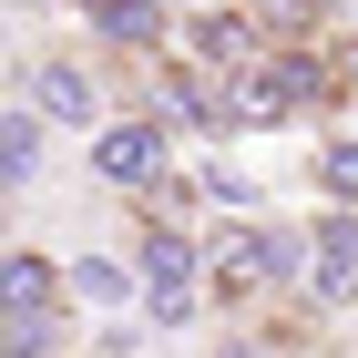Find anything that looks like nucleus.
I'll return each mask as SVG.
<instances>
[{
	"label": "nucleus",
	"mask_w": 358,
	"mask_h": 358,
	"mask_svg": "<svg viewBox=\"0 0 358 358\" xmlns=\"http://www.w3.org/2000/svg\"><path fill=\"white\" fill-rule=\"evenodd\" d=\"M276 276H287V246L246 225V236H225V246H215V266H205V287H215L225 307H256V297L276 287Z\"/></svg>",
	"instance_id": "1"
},
{
	"label": "nucleus",
	"mask_w": 358,
	"mask_h": 358,
	"mask_svg": "<svg viewBox=\"0 0 358 358\" xmlns=\"http://www.w3.org/2000/svg\"><path fill=\"white\" fill-rule=\"evenodd\" d=\"M185 236H174V225H154L143 215V307H154V328H185L194 317V287H185Z\"/></svg>",
	"instance_id": "2"
},
{
	"label": "nucleus",
	"mask_w": 358,
	"mask_h": 358,
	"mask_svg": "<svg viewBox=\"0 0 358 358\" xmlns=\"http://www.w3.org/2000/svg\"><path fill=\"white\" fill-rule=\"evenodd\" d=\"M92 164H103L113 185H164V123H154V113H143V123H103Z\"/></svg>",
	"instance_id": "3"
},
{
	"label": "nucleus",
	"mask_w": 358,
	"mask_h": 358,
	"mask_svg": "<svg viewBox=\"0 0 358 358\" xmlns=\"http://www.w3.org/2000/svg\"><path fill=\"white\" fill-rule=\"evenodd\" d=\"M307 276H317V287H307L317 307H348V297H358V215H328V225H317Z\"/></svg>",
	"instance_id": "4"
},
{
	"label": "nucleus",
	"mask_w": 358,
	"mask_h": 358,
	"mask_svg": "<svg viewBox=\"0 0 358 358\" xmlns=\"http://www.w3.org/2000/svg\"><path fill=\"white\" fill-rule=\"evenodd\" d=\"M83 10H92V31L113 52H154L164 41V0H83Z\"/></svg>",
	"instance_id": "5"
},
{
	"label": "nucleus",
	"mask_w": 358,
	"mask_h": 358,
	"mask_svg": "<svg viewBox=\"0 0 358 358\" xmlns=\"http://www.w3.org/2000/svg\"><path fill=\"white\" fill-rule=\"evenodd\" d=\"M31 103L52 113V123H92V72H72V62H41V72H31Z\"/></svg>",
	"instance_id": "6"
},
{
	"label": "nucleus",
	"mask_w": 358,
	"mask_h": 358,
	"mask_svg": "<svg viewBox=\"0 0 358 358\" xmlns=\"http://www.w3.org/2000/svg\"><path fill=\"white\" fill-rule=\"evenodd\" d=\"M52 287H62V266H52V256H10V266H0V307H52Z\"/></svg>",
	"instance_id": "7"
},
{
	"label": "nucleus",
	"mask_w": 358,
	"mask_h": 358,
	"mask_svg": "<svg viewBox=\"0 0 358 358\" xmlns=\"http://www.w3.org/2000/svg\"><path fill=\"white\" fill-rule=\"evenodd\" d=\"M41 123H52L41 103H21L10 123H0V164H10V185H31V164H41Z\"/></svg>",
	"instance_id": "8"
},
{
	"label": "nucleus",
	"mask_w": 358,
	"mask_h": 358,
	"mask_svg": "<svg viewBox=\"0 0 358 358\" xmlns=\"http://www.w3.org/2000/svg\"><path fill=\"white\" fill-rule=\"evenodd\" d=\"M72 297H92V307H113V297H134V276L113 266V256H72Z\"/></svg>",
	"instance_id": "9"
},
{
	"label": "nucleus",
	"mask_w": 358,
	"mask_h": 358,
	"mask_svg": "<svg viewBox=\"0 0 358 358\" xmlns=\"http://www.w3.org/2000/svg\"><path fill=\"white\" fill-rule=\"evenodd\" d=\"M62 328H52V307H10V358H52Z\"/></svg>",
	"instance_id": "10"
},
{
	"label": "nucleus",
	"mask_w": 358,
	"mask_h": 358,
	"mask_svg": "<svg viewBox=\"0 0 358 358\" xmlns=\"http://www.w3.org/2000/svg\"><path fill=\"white\" fill-rule=\"evenodd\" d=\"M317 194L328 205H358V143H328L317 154Z\"/></svg>",
	"instance_id": "11"
},
{
	"label": "nucleus",
	"mask_w": 358,
	"mask_h": 358,
	"mask_svg": "<svg viewBox=\"0 0 358 358\" xmlns=\"http://www.w3.org/2000/svg\"><path fill=\"white\" fill-rule=\"evenodd\" d=\"M246 358H276V348H246Z\"/></svg>",
	"instance_id": "12"
}]
</instances>
